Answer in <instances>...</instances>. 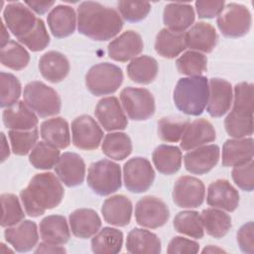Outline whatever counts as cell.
Masks as SVG:
<instances>
[{
	"label": "cell",
	"instance_id": "cell-21",
	"mask_svg": "<svg viewBox=\"0 0 254 254\" xmlns=\"http://www.w3.org/2000/svg\"><path fill=\"white\" fill-rule=\"evenodd\" d=\"M215 139L216 133L212 124L204 118H199L189 123L180 140V146L184 151H190Z\"/></svg>",
	"mask_w": 254,
	"mask_h": 254
},
{
	"label": "cell",
	"instance_id": "cell-31",
	"mask_svg": "<svg viewBox=\"0 0 254 254\" xmlns=\"http://www.w3.org/2000/svg\"><path fill=\"white\" fill-rule=\"evenodd\" d=\"M39 231L43 241L55 245H64L70 238L67 221L64 216L60 214L44 217L39 224Z\"/></svg>",
	"mask_w": 254,
	"mask_h": 254
},
{
	"label": "cell",
	"instance_id": "cell-25",
	"mask_svg": "<svg viewBox=\"0 0 254 254\" xmlns=\"http://www.w3.org/2000/svg\"><path fill=\"white\" fill-rule=\"evenodd\" d=\"M47 22L53 36L62 39L73 34L77 25V16L71 6L58 5L48 14Z\"/></svg>",
	"mask_w": 254,
	"mask_h": 254
},
{
	"label": "cell",
	"instance_id": "cell-22",
	"mask_svg": "<svg viewBox=\"0 0 254 254\" xmlns=\"http://www.w3.org/2000/svg\"><path fill=\"white\" fill-rule=\"evenodd\" d=\"M132 211V202L124 194H115L106 198L101 206V213L105 222L119 227L130 223Z\"/></svg>",
	"mask_w": 254,
	"mask_h": 254
},
{
	"label": "cell",
	"instance_id": "cell-49",
	"mask_svg": "<svg viewBox=\"0 0 254 254\" xmlns=\"http://www.w3.org/2000/svg\"><path fill=\"white\" fill-rule=\"evenodd\" d=\"M19 43L26 46L32 52H40L50 44V36L42 19H38L36 28L27 36L18 40Z\"/></svg>",
	"mask_w": 254,
	"mask_h": 254
},
{
	"label": "cell",
	"instance_id": "cell-4",
	"mask_svg": "<svg viewBox=\"0 0 254 254\" xmlns=\"http://www.w3.org/2000/svg\"><path fill=\"white\" fill-rule=\"evenodd\" d=\"M25 103L41 118L55 116L60 113L62 99L59 93L43 81L34 80L24 87Z\"/></svg>",
	"mask_w": 254,
	"mask_h": 254
},
{
	"label": "cell",
	"instance_id": "cell-45",
	"mask_svg": "<svg viewBox=\"0 0 254 254\" xmlns=\"http://www.w3.org/2000/svg\"><path fill=\"white\" fill-rule=\"evenodd\" d=\"M8 137L10 139L11 149L15 155L25 156L32 151L38 143V128L31 130H9Z\"/></svg>",
	"mask_w": 254,
	"mask_h": 254
},
{
	"label": "cell",
	"instance_id": "cell-41",
	"mask_svg": "<svg viewBox=\"0 0 254 254\" xmlns=\"http://www.w3.org/2000/svg\"><path fill=\"white\" fill-rule=\"evenodd\" d=\"M60 156L58 148L45 141H40L30 152L29 162L35 169L46 171L55 168Z\"/></svg>",
	"mask_w": 254,
	"mask_h": 254
},
{
	"label": "cell",
	"instance_id": "cell-47",
	"mask_svg": "<svg viewBox=\"0 0 254 254\" xmlns=\"http://www.w3.org/2000/svg\"><path fill=\"white\" fill-rule=\"evenodd\" d=\"M0 90V105L2 108H6L19 101L22 92V85L14 74L1 71Z\"/></svg>",
	"mask_w": 254,
	"mask_h": 254
},
{
	"label": "cell",
	"instance_id": "cell-10",
	"mask_svg": "<svg viewBox=\"0 0 254 254\" xmlns=\"http://www.w3.org/2000/svg\"><path fill=\"white\" fill-rule=\"evenodd\" d=\"M170 209L164 200L154 195L140 198L135 206L136 222L146 228H159L167 223Z\"/></svg>",
	"mask_w": 254,
	"mask_h": 254
},
{
	"label": "cell",
	"instance_id": "cell-27",
	"mask_svg": "<svg viewBox=\"0 0 254 254\" xmlns=\"http://www.w3.org/2000/svg\"><path fill=\"white\" fill-rule=\"evenodd\" d=\"M3 123L9 130H31L38 125V115L25 103L18 101L6 107L2 113Z\"/></svg>",
	"mask_w": 254,
	"mask_h": 254
},
{
	"label": "cell",
	"instance_id": "cell-39",
	"mask_svg": "<svg viewBox=\"0 0 254 254\" xmlns=\"http://www.w3.org/2000/svg\"><path fill=\"white\" fill-rule=\"evenodd\" d=\"M101 150L106 157L115 161H122L132 153V142L126 133L111 132L104 136Z\"/></svg>",
	"mask_w": 254,
	"mask_h": 254
},
{
	"label": "cell",
	"instance_id": "cell-20",
	"mask_svg": "<svg viewBox=\"0 0 254 254\" xmlns=\"http://www.w3.org/2000/svg\"><path fill=\"white\" fill-rule=\"evenodd\" d=\"M206 202L212 207L232 212L238 207L239 193L227 180L218 179L208 186Z\"/></svg>",
	"mask_w": 254,
	"mask_h": 254
},
{
	"label": "cell",
	"instance_id": "cell-37",
	"mask_svg": "<svg viewBox=\"0 0 254 254\" xmlns=\"http://www.w3.org/2000/svg\"><path fill=\"white\" fill-rule=\"evenodd\" d=\"M123 246V233L113 227H103L91 238V250L96 254H115Z\"/></svg>",
	"mask_w": 254,
	"mask_h": 254
},
{
	"label": "cell",
	"instance_id": "cell-1",
	"mask_svg": "<svg viewBox=\"0 0 254 254\" xmlns=\"http://www.w3.org/2000/svg\"><path fill=\"white\" fill-rule=\"evenodd\" d=\"M77 30L94 41H108L123 28L118 11L94 1L81 2L77 7Z\"/></svg>",
	"mask_w": 254,
	"mask_h": 254
},
{
	"label": "cell",
	"instance_id": "cell-55",
	"mask_svg": "<svg viewBox=\"0 0 254 254\" xmlns=\"http://www.w3.org/2000/svg\"><path fill=\"white\" fill-rule=\"evenodd\" d=\"M35 253H65L66 250L62 245H55L48 242H41L34 251Z\"/></svg>",
	"mask_w": 254,
	"mask_h": 254
},
{
	"label": "cell",
	"instance_id": "cell-5",
	"mask_svg": "<svg viewBox=\"0 0 254 254\" xmlns=\"http://www.w3.org/2000/svg\"><path fill=\"white\" fill-rule=\"evenodd\" d=\"M86 182L94 193L109 195L121 188L120 166L106 159L94 162L88 168Z\"/></svg>",
	"mask_w": 254,
	"mask_h": 254
},
{
	"label": "cell",
	"instance_id": "cell-53",
	"mask_svg": "<svg viewBox=\"0 0 254 254\" xmlns=\"http://www.w3.org/2000/svg\"><path fill=\"white\" fill-rule=\"evenodd\" d=\"M199 251V244L196 241L188 239L183 236H175L171 239L167 247V253H197Z\"/></svg>",
	"mask_w": 254,
	"mask_h": 254
},
{
	"label": "cell",
	"instance_id": "cell-42",
	"mask_svg": "<svg viewBox=\"0 0 254 254\" xmlns=\"http://www.w3.org/2000/svg\"><path fill=\"white\" fill-rule=\"evenodd\" d=\"M0 59L4 66L13 70H21L28 65L30 55L18 42L9 41L5 46L1 47Z\"/></svg>",
	"mask_w": 254,
	"mask_h": 254
},
{
	"label": "cell",
	"instance_id": "cell-23",
	"mask_svg": "<svg viewBox=\"0 0 254 254\" xmlns=\"http://www.w3.org/2000/svg\"><path fill=\"white\" fill-rule=\"evenodd\" d=\"M194 10L189 3H169L163 12V21L168 30L176 33H185L194 22Z\"/></svg>",
	"mask_w": 254,
	"mask_h": 254
},
{
	"label": "cell",
	"instance_id": "cell-9",
	"mask_svg": "<svg viewBox=\"0 0 254 254\" xmlns=\"http://www.w3.org/2000/svg\"><path fill=\"white\" fill-rule=\"evenodd\" d=\"M155 180L154 169L146 158L134 157L123 167V181L126 189L135 193L148 190Z\"/></svg>",
	"mask_w": 254,
	"mask_h": 254
},
{
	"label": "cell",
	"instance_id": "cell-51",
	"mask_svg": "<svg viewBox=\"0 0 254 254\" xmlns=\"http://www.w3.org/2000/svg\"><path fill=\"white\" fill-rule=\"evenodd\" d=\"M237 243L243 253H254V225L253 221H248L243 224L236 234Z\"/></svg>",
	"mask_w": 254,
	"mask_h": 254
},
{
	"label": "cell",
	"instance_id": "cell-13",
	"mask_svg": "<svg viewBox=\"0 0 254 254\" xmlns=\"http://www.w3.org/2000/svg\"><path fill=\"white\" fill-rule=\"evenodd\" d=\"M173 200L182 208H195L202 204L205 187L199 179L191 176L180 177L173 189Z\"/></svg>",
	"mask_w": 254,
	"mask_h": 254
},
{
	"label": "cell",
	"instance_id": "cell-14",
	"mask_svg": "<svg viewBox=\"0 0 254 254\" xmlns=\"http://www.w3.org/2000/svg\"><path fill=\"white\" fill-rule=\"evenodd\" d=\"M94 115L106 131L124 130L128 125L127 116L115 96L101 98L94 109Z\"/></svg>",
	"mask_w": 254,
	"mask_h": 254
},
{
	"label": "cell",
	"instance_id": "cell-24",
	"mask_svg": "<svg viewBox=\"0 0 254 254\" xmlns=\"http://www.w3.org/2000/svg\"><path fill=\"white\" fill-rule=\"evenodd\" d=\"M185 41L187 48L191 51L211 53L217 43V34L212 25L206 22L193 24L186 33Z\"/></svg>",
	"mask_w": 254,
	"mask_h": 254
},
{
	"label": "cell",
	"instance_id": "cell-30",
	"mask_svg": "<svg viewBox=\"0 0 254 254\" xmlns=\"http://www.w3.org/2000/svg\"><path fill=\"white\" fill-rule=\"evenodd\" d=\"M69 68L68 60L58 51L45 53L39 61V69L42 76L52 83L64 80L67 76Z\"/></svg>",
	"mask_w": 254,
	"mask_h": 254
},
{
	"label": "cell",
	"instance_id": "cell-2",
	"mask_svg": "<svg viewBox=\"0 0 254 254\" xmlns=\"http://www.w3.org/2000/svg\"><path fill=\"white\" fill-rule=\"evenodd\" d=\"M64 190L59 178L53 173L36 174L28 186L20 191L25 212L32 217L44 214L57 207L63 200Z\"/></svg>",
	"mask_w": 254,
	"mask_h": 254
},
{
	"label": "cell",
	"instance_id": "cell-29",
	"mask_svg": "<svg viewBox=\"0 0 254 254\" xmlns=\"http://www.w3.org/2000/svg\"><path fill=\"white\" fill-rule=\"evenodd\" d=\"M227 134L233 138H245L253 134V108L233 105L224 119Z\"/></svg>",
	"mask_w": 254,
	"mask_h": 254
},
{
	"label": "cell",
	"instance_id": "cell-57",
	"mask_svg": "<svg viewBox=\"0 0 254 254\" xmlns=\"http://www.w3.org/2000/svg\"><path fill=\"white\" fill-rule=\"evenodd\" d=\"M1 28H2V33H1V47H3V46H5V45L9 42V33H8V31L6 30V27H5V24H4L3 21L1 22Z\"/></svg>",
	"mask_w": 254,
	"mask_h": 254
},
{
	"label": "cell",
	"instance_id": "cell-56",
	"mask_svg": "<svg viewBox=\"0 0 254 254\" xmlns=\"http://www.w3.org/2000/svg\"><path fill=\"white\" fill-rule=\"evenodd\" d=\"M1 139H2V143H1V162H4L9 156H10V149L5 137L4 133H1Z\"/></svg>",
	"mask_w": 254,
	"mask_h": 254
},
{
	"label": "cell",
	"instance_id": "cell-12",
	"mask_svg": "<svg viewBox=\"0 0 254 254\" xmlns=\"http://www.w3.org/2000/svg\"><path fill=\"white\" fill-rule=\"evenodd\" d=\"M38 19L34 12L21 2L9 3L3 11V21L6 27L18 40L36 28Z\"/></svg>",
	"mask_w": 254,
	"mask_h": 254
},
{
	"label": "cell",
	"instance_id": "cell-17",
	"mask_svg": "<svg viewBox=\"0 0 254 254\" xmlns=\"http://www.w3.org/2000/svg\"><path fill=\"white\" fill-rule=\"evenodd\" d=\"M220 150L217 145H203L189 151L184 156L186 170L193 175H204L218 163Z\"/></svg>",
	"mask_w": 254,
	"mask_h": 254
},
{
	"label": "cell",
	"instance_id": "cell-36",
	"mask_svg": "<svg viewBox=\"0 0 254 254\" xmlns=\"http://www.w3.org/2000/svg\"><path fill=\"white\" fill-rule=\"evenodd\" d=\"M186 49L185 33H176L164 28L156 36L155 50L163 58L175 59Z\"/></svg>",
	"mask_w": 254,
	"mask_h": 254
},
{
	"label": "cell",
	"instance_id": "cell-6",
	"mask_svg": "<svg viewBox=\"0 0 254 254\" xmlns=\"http://www.w3.org/2000/svg\"><path fill=\"white\" fill-rule=\"evenodd\" d=\"M122 81L121 68L110 63H99L92 65L85 75V86L95 96L114 93Z\"/></svg>",
	"mask_w": 254,
	"mask_h": 254
},
{
	"label": "cell",
	"instance_id": "cell-19",
	"mask_svg": "<svg viewBox=\"0 0 254 254\" xmlns=\"http://www.w3.org/2000/svg\"><path fill=\"white\" fill-rule=\"evenodd\" d=\"M59 180L66 187L72 188L82 184L85 177V163L76 153L65 152L60 156L55 166Z\"/></svg>",
	"mask_w": 254,
	"mask_h": 254
},
{
	"label": "cell",
	"instance_id": "cell-54",
	"mask_svg": "<svg viewBox=\"0 0 254 254\" xmlns=\"http://www.w3.org/2000/svg\"><path fill=\"white\" fill-rule=\"evenodd\" d=\"M32 11L39 15L47 13L54 5L55 1H25L24 2Z\"/></svg>",
	"mask_w": 254,
	"mask_h": 254
},
{
	"label": "cell",
	"instance_id": "cell-8",
	"mask_svg": "<svg viewBox=\"0 0 254 254\" xmlns=\"http://www.w3.org/2000/svg\"><path fill=\"white\" fill-rule=\"evenodd\" d=\"M120 101L124 112L132 120H147L155 113L154 96L146 88L125 87L120 92Z\"/></svg>",
	"mask_w": 254,
	"mask_h": 254
},
{
	"label": "cell",
	"instance_id": "cell-3",
	"mask_svg": "<svg viewBox=\"0 0 254 254\" xmlns=\"http://www.w3.org/2000/svg\"><path fill=\"white\" fill-rule=\"evenodd\" d=\"M208 92V79L205 76L182 77L176 84L173 99L183 113L198 116L206 107Z\"/></svg>",
	"mask_w": 254,
	"mask_h": 254
},
{
	"label": "cell",
	"instance_id": "cell-33",
	"mask_svg": "<svg viewBox=\"0 0 254 254\" xmlns=\"http://www.w3.org/2000/svg\"><path fill=\"white\" fill-rule=\"evenodd\" d=\"M41 137L58 149H65L70 144V133L67 121L63 117H53L41 124Z\"/></svg>",
	"mask_w": 254,
	"mask_h": 254
},
{
	"label": "cell",
	"instance_id": "cell-26",
	"mask_svg": "<svg viewBox=\"0 0 254 254\" xmlns=\"http://www.w3.org/2000/svg\"><path fill=\"white\" fill-rule=\"evenodd\" d=\"M252 137L228 139L222 146L221 162L224 167H235L253 160Z\"/></svg>",
	"mask_w": 254,
	"mask_h": 254
},
{
	"label": "cell",
	"instance_id": "cell-15",
	"mask_svg": "<svg viewBox=\"0 0 254 254\" xmlns=\"http://www.w3.org/2000/svg\"><path fill=\"white\" fill-rule=\"evenodd\" d=\"M144 49V43L139 33L128 30L113 39L107 47V53L111 60L126 63L137 58Z\"/></svg>",
	"mask_w": 254,
	"mask_h": 254
},
{
	"label": "cell",
	"instance_id": "cell-43",
	"mask_svg": "<svg viewBox=\"0 0 254 254\" xmlns=\"http://www.w3.org/2000/svg\"><path fill=\"white\" fill-rule=\"evenodd\" d=\"M190 121L182 117L168 116L158 121V135L161 140L169 143H177L181 140Z\"/></svg>",
	"mask_w": 254,
	"mask_h": 254
},
{
	"label": "cell",
	"instance_id": "cell-44",
	"mask_svg": "<svg viewBox=\"0 0 254 254\" xmlns=\"http://www.w3.org/2000/svg\"><path fill=\"white\" fill-rule=\"evenodd\" d=\"M176 65L180 73L188 76H197L205 71L207 59L202 53L190 50L178 58Z\"/></svg>",
	"mask_w": 254,
	"mask_h": 254
},
{
	"label": "cell",
	"instance_id": "cell-46",
	"mask_svg": "<svg viewBox=\"0 0 254 254\" xmlns=\"http://www.w3.org/2000/svg\"><path fill=\"white\" fill-rule=\"evenodd\" d=\"M0 199L2 205V227L13 226L25 218L24 209L17 195L13 193H2Z\"/></svg>",
	"mask_w": 254,
	"mask_h": 254
},
{
	"label": "cell",
	"instance_id": "cell-28",
	"mask_svg": "<svg viewBox=\"0 0 254 254\" xmlns=\"http://www.w3.org/2000/svg\"><path fill=\"white\" fill-rule=\"evenodd\" d=\"M71 233L78 238L86 239L95 235L101 227L98 213L90 208H78L68 216Z\"/></svg>",
	"mask_w": 254,
	"mask_h": 254
},
{
	"label": "cell",
	"instance_id": "cell-58",
	"mask_svg": "<svg viewBox=\"0 0 254 254\" xmlns=\"http://www.w3.org/2000/svg\"><path fill=\"white\" fill-rule=\"evenodd\" d=\"M201 252L202 253H222V252H225V250H223L222 248H219L218 246H215V245H207L206 247L203 248V250Z\"/></svg>",
	"mask_w": 254,
	"mask_h": 254
},
{
	"label": "cell",
	"instance_id": "cell-40",
	"mask_svg": "<svg viewBox=\"0 0 254 254\" xmlns=\"http://www.w3.org/2000/svg\"><path fill=\"white\" fill-rule=\"evenodd\" d=\"M177 232L191 238L200 239L204 235L201 215L194 210H184L178 212L173 222Z\"/></svg>",
	"mask_w": 254,
	"mask_h": 254
},
{
	"label": "cell",
	"instance_id": "cell-52",
	"mask_svg": "<svg viewBox=\"0 0 254 254\" xmlns=\"http://www.w3.org/2000/svg\"><path fill=\"white\" fill-rule=\"evenodd\" d=\"M225 2L223 0H197L194 3L195 10L198 18L201 19H211L219 15V13L223 10Z\"/></svg>",
	"mask_w": 254,
	"mask_h": 254
},
{
	"label": "cell",
	"instance_id": "cell-48",
	"mask_svg": "<svg viewBox=\"0 0 254 254\" xmlns=\"http://www.w3.org/2000/svg\"><path fill=\"white\" fill-rule=\"evenodd\" d=\"M117 9L120 16L128 22L144 20L151 11V4L145 1H119Z\"/></svg>",
	"mask_w": 254,
	"mask_h": 254
},
{
	"label": "cell",
	"instance_id": "cell-7",
	"mask_svg": "<svg viewBox=\"0 0 254 254\" xmlns=\"http://www.w3.org/2000/svg\"><path fill=\"white\" fill-rule=\"evenodd\" d=\"M221 34L227 38L243 37L251 29L252 16L246 6L238 3H228L216 19Z\"/></svg>",
	"mask_w": 254,
	"mask_h": 254
},
{
	"label": "cell",
	"instance_id": "cell-18",
	"mask_svg": "<svg viewBox=\"0 0 254 254\" xmlns=\"http://www.w3.org/2000/svg\"><path fill=\"white\" fill-rule=\"evenodd\" d=\"M4 237L15 251L22 253L31 251L39 241L37 224L32 220L23 219L13 226L6 227Z\"/></svg>",
	"mask_w": 254,
	"mask_h": 254
},
{
	"label": "cell",
	"instance_id": "cell-35",
	"mask_svg": "<svg viewBox=\"0 0 254 254\" xmlns=\"http://www.w3.org/2000/svg\"><path fill=\"white\" fill-rule=\"evenodd\" d=\"M128 77L139 84H149L154 81L158 74V62L150 56H139L127 65Z\"/></svg>",
	"mask_w": 254,
	"mask_h": 254
},
{
	"label": "cell",
	"instance_id": "cell-34",
	"mask_svg": "<svg viewBox=\"0 0 254 254\" xmlns=\"http://www.w3.org/2000/svg\"><path fill=\"white\" fill-rule=\"evenodd\" d=\"M182 160V151L177 146L162 144L152 154V161L158 172L167 176L174 175L181 169Z\"/></svg>",
	"mask_w": 254,
	"mask_h": 254
},
{
	"label": "cell",
	"instance_id": "cell-11",
	"mask_svg": "<svg viewBox=\"0 0 254 254\" xmlns=\"http://www.w3.org/2000/svg\"><path fill=\"white\" fill-rule=\"evenodd\" d=\"M103 135L99 124L89 115L77 116L71 122L72 143L80 150L97 149L102 142Z\"/></svg>",
	"mask_w": 254,
	"mask_h": 254
},
{
	"label": "cell",
	"instance_id": "cell-50",
	"mask_svg": "<svg viewBox=\"0 0 254 254\" xmlns=\"http://www.w3.org/2000/svg\"><path fill=\"white\" fill-rule=\"evenodd\" d=\"M231 176L233 182L239 189L245 191H252L254 189L253 160L248 163L233 167Z\"/></svg>",
	"mask_w": 254,
	"mask_h": 254
},
{
	"label": "cell",
	"instance_id": "cell-16",
	"mask_svg": "<svg viewBox=\"0 0 254 254\" xmlns=\"http://www.w3.org/2000/svg\"><path fill=\"white\" fill-rule=\"evenodd\" d=\"M208 88L206 111L211 117H221L229 111L232 104L231 83L223 78L212 77L208 81Z\"/></svg>",
	"mask_w": 254,
	"mask_h": 254
},
{
	"label": "cell",
	"instance_id": "cell-32",
	"mask_svg": "<svg viewBox=\"0 0 254 254\" xmlns=\"http://www.w3.org/2000/svg\"><path fill=\"white\" fill-rule=\"evenodd\" d=\"M126 250L133 254H159L162 250L160 238L144 228H133L126 238Z\"/></svg>",
	"mask_w": 254,
	"mask_h": 254
},
{
	"label": "cell",
	"instance_id": "cell-38",
	"mask_svg": "<svg viewBox=\"0 0 254 254\" xmlns=\"http://www.w3.org/2000/svg\"><path fill=\"white\" fill-rule=\"evenodd\" d=\"M200 215L204 230L208 235L214 238H222L232 226L230 215L222 209L208 207L203 209Z\"/></svg>",
	"mask_w": 254,
	"mask_h": 254
}]
</instances>
